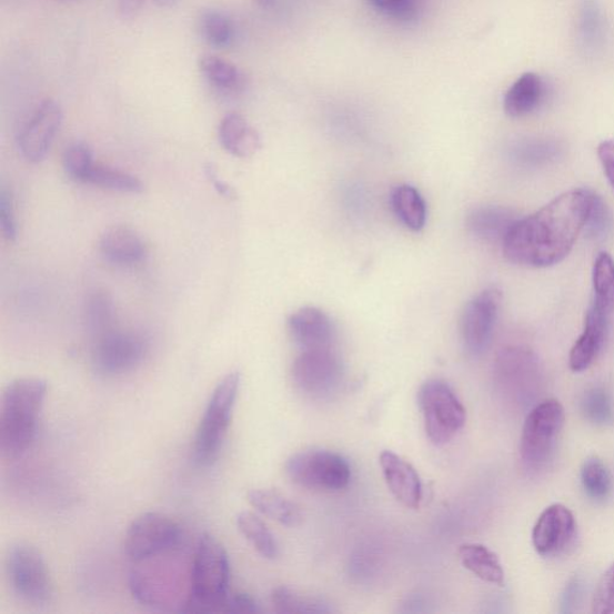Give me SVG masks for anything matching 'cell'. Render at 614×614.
<instances>
[{
    "instance_id": "d6986e66",
    "label": "cell",
    "mask_w": 614,
    "mask_h": 614,
    "mask_svg": "<svg viewBox=\"0 0 614 614\" xmlns=\"http://www.w3.org/2000/svg\"><path fill=\"white\" fill-rule=\"evenodd\" d=\"M102 256L117 265L141 263L147 256V246L141 235L128 227H113L101 235Z\"/></svg>"
},
{
    "instance_id": "d6a6232c",
    "label": "cell",
    "mask_w": 614,
    "mask_h": 614,
    "mask_svg": "<svg viewBox=\"0 0 614 614\" xmlns=\"http://www.w3.org/2000/svg\"><path fill=\"white\" fill-rule=\"evenodd\" d=\"M581 411L596 426H608L614 421V403L604 387H592L583 394Z\"/></svg>"
},
{
    "instance_id": "f6af8a7d",
    "label": "cell",
    "mask_w": 614,
    "mask_h": 614,
    "mask_svg": "<svg viewBox=\"0 0 614 614\" xmlns=\"http://www.w3.org/2000/svg\"><path fill=\"white\" fill-rule=\"evenodd\" d=\"M149 2L161 9H172L179 3V0H149Z\"/></svg>"
},
{
    "instance_id": "cb8c5ba5",
    "label": "cell",
    "mask_w": 614,
    "mask_h": 614,
    "mask_svg": "<svg viewBox=\"0 0 614 614\" xmlns=\"http://www.w3.org/2000/svg\"><path fill=\"white\" fill-rule=\"evenodd\" d=\"M249 503L264 516L286 527H296L303 521L301 507L272 489H254L248 492Z\"/></svg>"
},
{
    "instance_id": "8d00e7d4",
    "label": "cell",
    "mask_w": 614,
    "mask_h": 614,
    "mask_svg": "<svg viewBox=\"0 0 614 614\" xmlns=\"http://www.w3.org/2000/svg\"><path fill=\"white\" fill-rule=\"evenodd\" d=\"M370 3L387 18L397 21L413 20L419 11V0H370Z\"/></svg>"
},
{
    "instance_id": "e0dca14e",
    "label": "cell",
    "mask_w": 614,
    "mask_h": 614,
    "mask_svg": "<svg viewBox=\"0 0 614 614\" xmlns=\"http://www.w3.org/2000/svg\"><path fill=\"white\" fill-rule=\"evenodd\" d=\"M611 318L594 304L591 305L584 321L583 333L568 356V365L574 372L587 370L602 353L608 335Z\"/></svg>"
},
{
    "instance_id": "9a60e30c",
    "label": "cell",
    "mask_w": 614,
    "mask_h": 614,
    "mask_svg": "<svg viewBox=\"0 0 614 614\" xmlns=\"http://www.w3.org/2000/svg\"><path fill=\"white\" fill-rule=\"evenodd\" d=\"M576 521L562 504H553L538 516L533 530V545L543 557H556L574 542Z\"/></svg>"
},
{
    "instance_id": "836d02e7",
    "label": "cell",
    "mask_w": 614,
    "mask_h": 614,
    "mask_svg": "<svg viewBox=\"0 0 614 614\" xmlns=\"http://www.w3.org/2000/svg\"><path fill=\"white\" fill-rule=\"evenodd\" d=\"M114 316L113 302L108 293L97 292L89 296L85 304V320L89 329L99 338L111 332Z\"/></svg>"
},
{
    "instance_id": "44dd1931",
    "label": "cell",
    "mask_w": 614,
    "mask_h": 614,
    "mask_svg": "<svg viewBox=\"0 0 614 614\" xmlns=\"http://www.w3.org/2000/svg\"><path fill=\"white\" fill-rule=\"evenodd\" d=\"M199 69L208 84L221 94L238 95L243 93L248 85L244 71L218 56H202L199 61Z\"/></svg>"
},
{
    "instance_id": "7a4b0ae2",
    "label": "cell",
    "mask_w": 614,
    "mask_h": 614,
    "mask_svg": "<svg viewBox=\"0 0 614 614\" xmlns=\"http://www.w3.org/2000/svg\"><path fill=\"white\" fill-rule=\"evenodd\" d=\"M48 383L40 379L12 381L2 396L0 406V453L6 459H18L34 442L39 416Z\"/></svg>"
},
{
    "instance_id": "ffe728a7",
    "label": "cell",
    "mask_w": 614,
    "mask_h": 614,
    "mask_svg": "<svg viewBox=\"0 0 614 614\" xmlns=\"http://www.w3.org/2000/svg\"><path fill=\"white\" fill-rule=\"evenodd\" d=\"M219 140L224 151L241 159L256 155L262 148L259 131L238 113L223 117L219 127Z\"/></svg>"
},
{
    "instance_id": "30bf717a",
    "label": "cell",
    "mask_w": 614,
    "mask_h": 614,
    "mask_svg": "<svg viewBox=\"0 0 614 614\" xmlns=\"http://www.w3.org/2000/svg\"><path fill=\"white\" fill-rule=\"evenodd\" d=\"M181 526L160 513H145L134 520L125 534L124 550L134 563L173 551L182 543Z\"/></svg>"
},
{
    "instance_id": "83f0119b",
    "label": "cell",
    "mask_w": 614,
    "mask_h": 614,
    "mask_svg": "<svg viewBox=\"0 0 614 614\" xmlns=\"http://www.w3.org/2000/svg\"><path fill=\"white\" fill-rule=\"evenodd\" d=\"M236 526L263 558L271 561L278 558L279 545L276 538L258 515L249 512L239 514Z\"/></svg>"
},
{
    "instance_id": "bcb514c9",
    "label": "cell",
    "mask_w": 614,
    "mask_h": 614,
    "mask_svg": "<svg viewBox=\"0 0 614 614\" xmlns=\"http://www.w3.org/2000/svg\"><path fill=\"white\" fill-rule=\"evenodd\" d=\"M260 8L271 9L275 6L276 0H253Z\"/></svg>"
},
{
    "instance_id": "1f68e13d",
    "label": "cell",
    "mask_w": 614,
    "mask_h": 614,
    "mask_svg": "<svg viewBox=\"0 0 614 614\" xmlns=\"http://www.w3.org/2000/svg\"><path fill=\"white\" fill-rule=\"evenodd\" d=\"M200 31L202 38L217 49L231 47L235 28L233 21L227 13L219 10L203 11L200 19Z\"/></svg>"
},
{
    "instance_id": "d4e9b609",
    "label": "cell",
    "mask_w": 614,
    "mask_h": 614,
    "mask_svg": "<svg viewBox=\"0 0 614 614\" xmlns=\"http://www.w3.org/2000/svg\"><path fill=\"white\" fill-rule=\"evenodd\" d=\"M461 563L477 578L503 586L504 571L497 554L481 544H466L460 547Z\"/></svg>"
},
{
    "instance_id": "7402d4cb",
    "label": "cell",
    "mask_w": 614,
    "mask_h": 614,
    "mask_svg": "<svg viewBox=\"0 0 614 614\" xmlns=\"http://www.w3.org/2000/svg\"><path fill=\"white\" fill-rule=\"evenodd\" d=\"M517 221L516 215L502 207H481L467 218L469 230L487 243H503L509 230Z\"/></svg>"
},
{
    "instance_id": "ab89813d",
    "label": "cell",
    "mask_w": 614,
    "mask_h": 614,
    "mask_svg": "<svg viewBox=\"0 0 614 614\" xmlns=\"http://www.w3.org/2000/svg\"><path fill=\"white\" fill-rule=\"evenodd\" d=\"M221 612L223 613H260L262 612L256 601L249 594H229L224 601Z\"/></svg>"
},
{
    "instance_id": "3957f363",
    "label": "cell",
    "mask_w": 614,
    "mask_h": 614,
    "mask_svg": "<svg viewBox=\"0 0 614 614\" xmlns=\"http://www.w3.org/2000/svg\"><path fill=\"white\" fill-rule=\"evenodd\" d=\"M231 565L217 537L203 534L191 563L190 588L182 612L217 613L229 596Z\"/></svg>"
},
{
    "instance_id": "f35d334b",
    "label": "cell",
    "mask_w": 614,
    "mask_h": 614,
    "mask_svg": "<svg viewBox=\"0 0 614 614\" xmlns=\"http://www.w3.org/2000/svg\"><path fill=\"white\" fill-rule=\"evenodd\" d=\"M0 229L9 242L17 241V217H14L11 194L6 189L0 190Z\"/></svg>"
},
{
    "instance_id": "8fae6325",
    "label": "cell",
    "mask_w": 614,
    "mask_h": 614,
    "mask_svg": "<svg viewBox=\"0 0 614 614\" xmlns=\"http://www.w3.org/2000/svg\"><path fill=\"white\" fill-rule=\"evenodd\" d=\"M292 379L305 396L325 399L341 385L343 365L334 349L302 351L293 363Z\"/></svg>"
},
{
    "instance_id": "52a82bcc",
    "label": "cell",
    "mask_w": 614,
    "mask_h": 614,
    "mask_svg": "<svg viewBox=\"0 0 614 614\" xmlns=\"http://www.w3.org/2000/svg\"><path fill=\"white\" fill-rule=\"evenodd\" d=\"M494 379L507 399L526 406L541 392L544 371L531 350L513 346L499 353L494 362Z\"/></svg>"
},
{
    "instance_id": "ba28073f",
    "label": "cell",
    "mask_w": 614,
    "mask_h": 614,
    "mask_svg": "<svg viewBox=\"0 0 614 614\" xmlns=\"http://www.w3.org/2000/svg\"><path fill=\"white\" fill-rule=\"evenodd\" d=\"M7 573L11 588L23 602L42 606L52 597V582L47 562L32 545L19 543L9 548Z\"/></svg>"
},
{
    "instance_id": "277c9868",
    "label": "cell",
    "mask_w": 614,
    "mask_h": 614,
    "mask_svg": "<svg viewBox=\"0 0 614 614\" xmlns=\"http://www.w3.org/2000/svg\"><path fill=\"white\" fill-rule=\"evenodd\" d=\"M241 381V373L236 371L227 374L208 402L192 446V459L200 467L212 466L221 453L231 425Z\"/></svg>"
},
{
    "instance_id": "7bdbcfd3",
    "label": "cell",
    "mask_w": 614,
    "mask_h": 614,
    "mask_svg": "<svg viewBox=\"0 0 614 614\" xmlns=\"http://www.w3.org/2000/svg\"><path fill=\"white\" fill-rule=\"evenodd\" d=\"M581 597V583L577 578L571 581L563 594L562 607L563 612H573L574 607L578 604Z\"/></svg>"
},
{
    "instance_id": "ee69618b",
    "label": "cell",
    "mask_w": 614,
    "mask_h": 614,
    "mask_svg": "<svg viewBox=\"0 0 614 614\" xmlns=\"http://www.w3.org/2000/svg\"><path fill=\"white\" fill-rule=\"evenodd\" d=\"M149 0H118V10L124 19H132L142 10Z\"/></svg>"
},
{
    "instance_id": "f546056e",
    "label": "cell",
    "mask_w": 614,
    "mask_h": 614,
    "mask_svg": "<svg viewBox=\"0 0 614 614\" xmlns=\"http://www.w3.org/2000/svg\"><path fill=\"white\" fill-rule=\"evenodd\" d=\"M83 183L123 193H141L144 190L139 178L95 163L87 173Z\"/></svg>"
},
{
    "instance_id": "484cf974",
    "label": "cell",
    "mask_w": 614,
    "mask_h": 614,
    "mask_svg": "<svg viewBox=\"0 0 614 614\" xmlns=\"http://www.w3.org/2000/svg\"><path fill=\"white\" fill-rule=\"evenodd\" d=\"M392 205L394 213L404 228L413 232H421L426 224V203L415 188L403 184L392 192Z\"/></svg>"
},
{
    "instance_id": "e575fe53",
    "label": "cell",
    "mask_w": 614,
    "mask_h": 614,
    "mask_svg": "<svg viewBox=\"0 0 614 614\" xmlns=\"http://www.w3.org/2000/svg\"><path fill=\"white\" fill-rule=\"evenodd\" d=\"M93 152L83 142H74L67 147L63 155V167L73 181L82 182L89 170L93 168Z\"/></svg>"
},
{
    "instance_id": "b9f144b4",
    "label": "cell",
    "mask_w": 614,
    "mask_h": 614,
    "mask_svg": "<svg viewBox=\"0 0 614 614\" xmlns=\"http://www.w3.org/2000/svg\"><path fill=\"white\" fill-rule=\"evenodd\" d=\"M205 175L208 181L213 184L214 189L221 194V197L230 200H234L236 198L235 190L230 184L222 181L212 163L207 164Z\"/></svg>"
},
{
    "instance_id": "4fadbf2b",
    "label": "cell",
    "mask_w": 614,
    "mask_h": 614,
    "mask_svg": "<svg viewBox=\"0 0 614 614\" xmlns=\"http://www.w3.org/2000/svg\"><path fill=\"white\" fill-rule=\"evenodd\" d=\"M145 353L147 342L139 334L111 331L99 338L93 362L104 376H119L140 366Z\"/></svg>"
},
{
    "instance_id": "9c48e42d",
    "label": "cell",
    "mask_w": 614,
    "mask_h": 614,
    "mask_svg": "<svg viewBox=\"0 0 614 614\" xmlns=\"http://www.w3.org/2000/svg\"><path fill=\"white\" fill-rule=\"evenodd\" d=\"M291 481L311 490L339 491L351 482V467L341 455L308 451L290 457L284 466Z\"/></svg>"
},
{
    "instance_id": "6da1fadb",
    "label": "cell",
    "mask_w": 614,
    "mask_h": 614,
    "mask_svg": "<svg viewBox=\"0 0 614 614\" xmlns=\"http://www.w3.org/2000/svg\"><path fill=\"white\" fill-rule=\"evenodd\" d=\"M593 194L584 189L567 191L533 215L517 219L502 243L505 259L527 268L561 263L586 227Z\"/></svg>"
},
{
    "instance_id": "ac0fdd59",
    "label": "cell",
    "mask_w": 614,
    "mask_h": 614,
    "mask_svg": "<svg viewBox=\"0 0 614 614\" xmlns=\"http://www.w3.org/2000/svg\"><path fill=\"white\" fill-rule=\"evenodd\" d=\"M385 483L393 496L404 506L416 509L423 497L421 476L412 464L393 452L380 456Z\"/></svg>"
},
{
    "instance_id": "8992f818",
    "label": "cell",
    "mask_w": 614,
    "mask_h": 614,
    "mask_svg": "<svg viewBox=\"0 0 614 614\" xmlns=\"http://www.w3.org/2000/svg\"><path fill=\"white\" fill-rule=\"evenodd\" d=\"M425 430L434 445H445L466 424V410L453 389L440 380L427 381L419 392Z\"/></svg>"
},
{
    "instance_id": "f1b7e54d",
    "label": "cell",
    "mask_w": 614,
    "mask_h": 614,
    "mask_svg": "<svg viewBox=\"0 0 614 614\" xmlns=\"http://www.w3.org/2000/svg\"><path fill=\"white\" fill-rule=\"evenodd\" d=\"M593 303L610 316L614 313V261L607 252H601L593 268Z\"/></svg>"
},
{
    "instance_id": "74e56055",
    "label": "cell",
    "mask_w": 614,
    "mask_h": 614,
    "mask_svg": "<svg viewBox=\"0 0 614 614\" xmlns=\"http://www.w3.org/2000/svg\"><path fill=\"white\" fill-rule=\"evenodd\" d=\"M593 612L597 614L614 613V564L597 583L593 598Z\"/></svg>"
},
{
    "instance_id": "5bb4252c",
    "label": "cell",
    "mask_w": 614,
    "mask_h": 614,
    "mask_svg": "<svg viewBox=\"0 0 614 614\" xmlns=\"http://www.w3.org/2000/svg\"><path fill=\"white\" fill-rule=\"evenodd\" d=\"M62 124L61 104L52 99L43 100L19 134L23 158L34 163L47 158Z\"/></svg>"
},
{
    "instance_id": "4316f807",
    "label": "cell",
    "mask_w": 614,
    "mask_h": 614,
    "mask_svg": "<svg viewBox=\"0 0 614 614\" xmlns=\"http://www.w3.org/2000/svg\"><path fill=\"white\" fill-rule=\"evenodd\" d=\"M272 604L278 613L283 614H324L334 608L324 598L304 595L290 587H278L272 593Z\"/></svg>"
},
{
    "instance_id": "d590c367",
    "label": "cell",
    "mask_w": 614,
    "mask_h": 614,
    "mask_svg": "<svg viewBox=\"0 0 614 614\" xmlns=\"http://www.w3.org/2000/svg\"><path fill=\"white\" fill-rule=\"evenodd\" d=\"M611 222L612 219L608 208L604 201L594 193L588 220L586 222V227H584V230H586L591 238L601 239L608 233Z\"/></svg>"
},
{
    "instance_id": "7c38bea8",
    "label": "cell",
    "mask_w": 614,
    "mask_h": 614,
    "mask_svg": "<svg viewBox=\"0 0 614 614\" xmlns=\"http://www.w3.org/2000/svg\"><path fill=\"white\" fill-rule=\"evenodd\" d=\"M502 293L486 289L475 295L464 309L461 319V339L471 355H481L489 346L499 318Z\"/></svg>"
},
{
    "instance_id": "60d3db41",
    "label": "cell",
    "mask_w": 614,
    "mask_h": 614,
    "mask_svg": "<svg viewBox=\"0 0 614 614\" xmlns=\"http://www.w3.org/2000/svg\"><path fill=\"white\" fill-rule=\"evenodd\" d=\"M597 155L601 159L608 182L614 189V140L604 141L598 145Z\"/></svg>"
},
{
    "instance_id": "603a6c76",
    "label": "cell",
    "mask_w": 614,
    "mask_h": 614,
    "mask_svg": "<svg viewBox=\"0 0 614 614\" xmlns=\"http://www.w3.org/2000/svg\"><path fill=\"white\" fill-rule=\"evenodd\" d=\"M544 93L542 78L534 72L524 73L505 94L504 111L512 118L526 117L537 109Z\"/></svg>"
},
{
    "instance_id": "2e32d148",
    "label": "cell",
    "mask_w": 614,
    "mask_h": 614,
    "mask_svg": "<svg viewBox=\"0 0 614 614\" xmlns=\"http://www.w3.org/2000/svg\"><path fill=\"white\" fill-rule=\"evenodd\" d=\"M289 332L302 351L334 349L336 329L331 318L319 308L299 309L289 319Z\"/></svg>"
},
{
    "instance_id": "4dcf8cb0",
    "label": "cell",
    "mask_w": 614,
    "mask_h": 614,
    "mask_svg": "<svg viewBox=\"0 0 614 614\" xmlns=\"http://www.w3.org/2000/svg\"><path fill=\"white\" fill-rule=\"evenodd\" d=\"M581 482L587 496L595 502H604L611 496L613 489L611 473L606 464L596 456L584 461Z\"/></svg>"
},
{
    "instance_id": "5b68a950",
    "label": "cell",
    "mask_w": 614,
    "mask_h": 614,
    "mask_svg": "<svg viewBox=\"0 0 614 614\" xmlns=\"http://www.w3.org/2000/svg\"><path fill=\"white\" fill-rule=\"evenodd\" d=\"M565 412L562 403L554 399L537 403L524 422L520 454L523 466L530 472L545 470L556 455Z\"/></svg>"
}]
</instances>
